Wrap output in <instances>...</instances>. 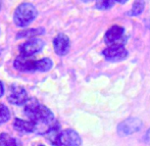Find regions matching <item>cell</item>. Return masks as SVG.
Wrapping results in <instances>:
<instances>
[{"instance_id":"obj_10","label":"cell","mask_w":150,"mask_h":146,"mask_svg":"<svg viewBox=\"0 0 150 146\" xmlns=\"http://www.w3.org/2000/svg\"><path fill=\"white\" fill-rule=\"evenodd\" d=\"M53 46L55 52L60 56H63L69 50V39L64 34H58L53 40Z\"/></svg>"},{"instance_id":"obj_12","label":"cell","mask_w":150,"mask_h":146,"mask_svg":"<svg viewBox=\"0 0 150 146\" xmlns=\"http://www.w3.org/2000/svg\"><path fill=\"white\" fill-rule=\"evenodd\" d=\"M61 131L59 130V126L55 125L49 132L46 134V138L48 139L50 143L53 146H60L59 145V136H60Z\"/></svg>"},{"instance_id":"obj_18","label":"cell","mask_w":150,"mask_h":146,"mask_svg":"<svg viewBox=\"0 0 150 146\" xmlns=\"http://www.w3.org/2000/svg\"><path fill=\"white\" fill-rule=\"evenodd\" d=\"M3 94H4V87H3V84H2V82L0 81V98L3 96Z\"/></svg>"},{"instance_id":"obj_7","label":"cell","mask_w":150,"mask_h":146,"mask_svg":"<svg viewBox=\"0 0 150 146\" xmlns=\"http://www.w3.org/2000/svg\"><path fill=\"white\" fill-rule=\"evenodd\" d=\"M7 100L13 105H23L28 100L27 91L21 86H12L9 90Z\"/></svg>"},{"instance_id":"obj_15","label":"cell","mask_w":150,"mask_h":146,"mask_svg":"<svg viewBox=\"0 0 150 146\" xmlns=\"http://www.w3.org/2000/svg\"><path fill=\"white\" fill-rule=\"evenodd\" d=\"M144 5H145V3L143 1L135 2V3L133 4L132 9H131L130 11L128 12V14H129V16H139V14H140L141 12L143 11V9H144Z\"/></svg>"},{"instance_id":"obj_3","label":"cell","mask_w":150,"mask_h":146,"mask_svg":"<svg viewBox=\"0 0 150 146\" xmlns=\"http://www.w3.org/2000/svg\"><path fill=\"white\" fill-rule=\"evenodd\" d=\"M38 11L31 3L25 2L16 7L13 14V22L18 27H27L37 18Z\"/></svg>"},{"instance_id":"obj_1","label":"cell","mask_w":150,"mask_h":146,"mask_svg":"<svg viewBox=\"0 0 150 146\" xmlns=\"http://www.w3.org/2000/svg\"><path fill=\"white\" fill-rule=\"evenodd\" d=\"M25 115L29 120L35 123V132L40 135H46L56 124L53 113L45 105L37 100H29L25 106Z\"/></svg>"},{"instance_id":"obj_16","label":"cell","mask_w":150,"mask_h":146,"mask_svg":"<svg viewBox=\"0 0 150 146\" xmlns=\"http://www.w3.org/2000/svg\"><path fill=\"white\" fill-rule=\"evenodd\" d=\"M10 118V113L8 107L4 104H0V125L6 123Z\"/></svg>"},{"instance_id":"obj_14","label":"cell","mask_w":150,"mask_h":146,"mask_svg":"<svg viewBox=\"0 0 150 146\" xmlns=\"http://www.w3.org/2000/svg\"><path fill=\"white\" fill-rule=\"evenodd\" d=\"M43 34V29H32V30H26V31H22L16 35V38H30L32 36L40 35Z\"/></svg>"},{"instance_id":"obj_9","label":"cell","mask_w":150,"mask_h":146,"mask_svg":"<svg viewBox=\"0 0 150 146\" xmlns=\"http://www.w3.org/2000/svg\"><path fill=\"white\" fill-rule=\"evenodd\" d=\"M82 143L80 135L73 129H67L60 133L59 145L62 146H80Z\"/></svg>"},{"instance_id":"obj_19","label":"cell","mask_w":150,"mask_h":146,"mask_svg":"<svg viewBox=\"0 0 150 146\" xmlns=\"http://www.w3.org/2000/svg\"><path fill=\"white\" fill-rule=\"evenodd\" d=\"M146 137H147V141H148V142H150V129L148 130V132H147Z\"/></svg>"},{"instance_id":"obj_2","label":"cell","mask_w":150,"mask_h":146,"mask_svg":"<svg viewBox=\"0 0 150 146\" xmlns=\"http://www.w3.org/2000/svg\"><path fill=\"white\" fill-rule=\"evenodd\" d=\"M13 65L18 71L21 72H48L51 69L53 62L50 58H42L36 60L24 55H20L16 58Z\"/></svg>"},{"instance_id":"obj_17","label":"cell","mask_w":150,"mask_h":146,"mask_svg":"<svg viewBox=\"0 0 150 146\" xmlns=\"http://www.w3.org/2000/svg\"><path fill=\"white\" fill-rule=\"evenodd\" d=\"M115 4V1H98L95 5L97 9H108Z\"/></svg>"},{"instance_id":"obj_8","label":"cell","mask_w":150,"mask_h":146,"mask_svg":"<svg viewBox=\"0 0 150 146\" xmlns=\"http://www.w3.org/2000/svg\"><path fill=\"white\" fill-rule=\"evenodd\" d=\"M104 57L109 61H119L125 59L128 56V51L122 45L108 46L102 51Z\"/></svg>"},{"instance_id":"obj_6","label":"cell","mask_w":150,"mask_h":146,"mask_svg":"<svg viewBox=\"0 0 150 146\" xmlns=\"http://www.w3.org/2000/svg\"><path fill=\"white\" fill-rule=\"evenodd\" d=\"M142 120L138 118H130L122 122L117 127V132L120 135H130L138 132L142 128Z\"/></svg>"},{"instance_id":"obj_5","label":"cell","mask_w":150,"mask_h":146,"mask_svg":"<svg viewBox=\"0 0 150 146\" xmlns=\"http://www.w3.org/2000/svg\"><path fill=\"white\" fill-rule=\"evenodd\" d=\"M44 46V42L41 39L38 38H32V39L28 40L22 44L20 47L21 55H24L26 57H31L32 55L38 53L42 50Z\"/></svg>"},{"instance_id":"obj_13","label":"cell","mask_w":150,"mask_h":146,"mask_svg":"<svg viewBox=\"0 0 150 146\" xmlns=\"http://www.w3.org/2000/svg\"><path fill=\"white\" fill-rule=\"evenodd\" d=\"M0 146H20L16 139L11 138L8 134L2 133L0 135Z\"/></svg>"},{"instance_id":"obj_20","label":"cell","mask_w":150,"mask_h":146,"mask_svg":"<svg viewBox=\"0 0 150 146\" xmlns=\"http://www.w3.org/2000/svg\"><path fill=\"white\" fill-rule=\"evenodd\" d=\"M38 146H44V145H42V144H40V145H38Z\"/></svg>"},{"instance_id":"obj_4","label":"cell","mask_w":150,"mask_h":146,"mask_svg":"<svg viewBox=\"0 0 150 146\" xmlns=\"http://www.w3.org/2000/svg\"><path fill=\"white\" fill-rule=\"evenodd\" d=\"M104 40L108 46H124L126 42L125 29L120 26H112L106 32Z\"/></svg>"},{"instance_id":"obj_11","label":"cell","mask_w":150,"mask_h":146,"mask_svg":"<svg viewBox=\"0 0 150 146\" xmlns=\"http://www.w3.org/2000/svg\"><path fill=\"white\" fill-rule=\"evenodd\" d=\"M13 127L18 132L31 133V132H35L36 125L32 120H21V118H14Z\"/></svg>"}]
</instances>
